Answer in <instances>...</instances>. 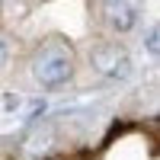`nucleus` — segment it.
<instances>
[{
    "label": "nucleus",
    "mask_w": 160,
    "mask_h": 160,
    "mask_svg": "<svg viewBox=\"0 0 160 160\" xmlns=\"http://www.w3.org/2000/svg\"><path fill=\"white\" fill-rule=\"evenodd\" d=\"M7 58H10V48H7V42H3V38H0V68L7 64Z\"/></svg>",
    "instance_id": "39448f33"
},
{
    "label": "nucleus",
    "mask_w": 160,
    "mask_h": 160,
    "mask_svg": "<svg viewBox=\"0 0 160 160\" xmlns=\"http://www.w3.org/2000/svg\"><path fill=\"white\" fill-rule=\"evenodd\" d=\"M74 74V55H71V48H64L61 42H48L42 45L32 55V77L38 80L42 87H61V83H68Z\"/></svg>",
    "instance_id": "f257e3e1"
},
{
    "label": "nucleus",
    "mask_w": 160,
    "mask_h": 160,
    "mask_svg": "<svg viewBox=\"0 0 160 160\" xmlns=\"http://www.w3.org/2000/svg\"><path fill=\"white\" fill-rule=\"evenodd\" d=\"M90 64H93V71H96V74L109 77V80H125V77L131 74V58H128V51H125L122 45H115V42H99V45H93Z\"/></svg>",
    "instance_id": "f03ea898"
},
{
    "label": "nucleus",
    "mask_w": 160,
    "mask_h": 160,
    "mask_svg": "<svg viewBox=\"0 0 160 160\" xmlns=\"http://www.w3.org/2000/svg\"><path fill=\"white\" fill-rule=\"evenodd\" d=\"M148 51H151V55H157V29L148 32Z\"/></svg>",
    "instance_id": "20e7f679"
},
{
    "label": "nucleus",
    "mask_w": 160,
    "mask_h": 160,
    "mask_svg": "<svg viewBox=\"0 0 160 160\" xmlns=\"http://www.w3.org/2000/svg\"><path fill=\"white\" fill-rule=\"evenodd\" d=\"M102 16H106V22H109L115 32H128L131 26H135L138 13L131 7V0H102Z\"/></svg>",
    "instance_id": "7ed1b4c3"
}]
</instances>
